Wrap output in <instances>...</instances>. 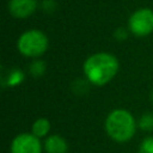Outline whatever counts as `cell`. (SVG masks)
<instances>
[{
    "mask_svg": "<svg viewBox=\"0 0 153 153\" xmlns=\"http://www.w3.org/2000/svg\"><path fill=\"white\" fill-rule=\"evenodd\" d=\"M120 62L115 55L106 51H99L90 55L82 65L85 79L94 86L109 84L118 73Z\"/></svg>",
    "mask_w": 153,
    "mask_h": 153,
    "instance_id": "obj_1",
    "label": "cell"
},
{
    "mask_svg": "<svg viewBox=\"0 0 153 153\" xmlns=\"http://www.w3.org/2000/svg\"><path fill=\"white\" fill-rule=\"evenodd\" d=\"M104 128L110 139L116 142H128L136 133L137 123L130 111L126 109H114L105 118Z\"/></svg>",
    "mask_w": 153,
    "mask_h": 153,
    "instance_id": "obj_2",
    "label": "cell"
},
{
    "mask_svg": "<svg viewBox=\"0 0 153 153\" xmlns=\"http://www.w3.org/2000/svg\"><path fill=\"white\" fill-rule=\"evenodd\" d=\"M48 48L49 38L38 29L26 30L17 39V49L25 57L38 59L48 50Z\"/></svg>",
    "mask_w": 153,
    "mask_h": 153,
    "instance_id": "obj_3",
    "label": "cell"
},
{
    "mask_svg": "<svg viewBox=\"0 0 153 153\" xmlns=\"http://www.w3.org/2000/svg\"><path fill=\"white\" fill-rule=\"evenodd\" d=\"M128 30L136 37H146L153 32V10L143 7L133 12L128 19Z\"/></svg>",
    "mask_w": 153,
    "mask_h": 153,
    "instance_id": "obj_4",
    "label": "cell"
},
{
    "mask_svg": "<svg viewBox=\"0 0 153 153\" xmlns=\"http://www.w3.org/2000/svg\"><path fill=\"white\" fill-rule=\"evenodd\" d=\"M43 145L32 133H20L11 142V153H42Z\"/></svg>",
    "mask_w": 153,
    "mask_h": 153,
    "instance_id": "obj_5",
    "label": "cell"
},
{
    "mask_svg": "<svg viewBox=\"0 0 153 153\" xmlns=\"http://www.w3.org/2000/svg\"><path fill=\"white\" fill-rule=\"evenodd\" d=\"M37 0H8L7 4L10 14L17 19L29 18L37 10Z\"/></svg>",
    "mask_w": 153,
    "mask_h": 153,
    "instance_id": "obj_6",
    "label": "cell"
},
{
    "mask_svg": "<svg viewBox=\"0 0 153 153\" xmlns=\"http://www.w3.org/2000/svg\"><path fill=\"white\" fill-rule=\"evenodd\" d=\"M43 149L45 153H67L68 143L63 136L53 134L45 137L43 143Z\"/></svg>",
    "mask_w": 153,
    "mask_h": 153,
    "instance_id": "obj_7",
    "label": "cell"
},
{
    "mask_svg": "<svg viewBox=\"0 0 153 153\" xmlns=\"http://www.w3.org/2000/svg\"><path fill=\"white\" fill-rule=\"evenodd\" d=\"M25 80V73L19 68H12L2 75V86L16 87Z\"/></svg>",
    "mask_w": 153,
    "mask_h": 153,
    "instance_id": "obj_8",
    "label": "cell"
},
{
    "mask_svg": "<svg viewBox=\"0 0 153 153\" xmlns=\"http://www.w3.org/2000/svg\"><path fill=\"white\" fill-rule=\"evenodd\" d=\"M50 131V122L48 118L45 117H39L37 120H35V122L32 123L31 127V133L37 136L38 139L42 137H47L48 134Z\"/></svg>",
    "mask_w": 153,
    "mask_h": 153,
    "instance_id": "obj_9",
    "label": "cell"
},
{
    "mask_svg": "<svg viewBox=\"0 0 153 153\" xmlns=\"http://www.w3.org/2000/svg\"><path fill=\"white\" fill-rule=\"evenodd\" d=\"M45 69H47L45 62H44L43 60H39V59L33 60V61L30 63V66H29V72H30V74H31L32 76H35V78L42 76V75L44 74Z\"/></svg>",
    "mask_w": 153,
    "mask_h": 153,
    "instance_id": "obj_10",
    "label": "cell"
},
{
    "mask_svg": "<svg viewBox=\"0 0 153 153\" xmlns=\"http://www.w3.org/2000/svg\"><path fill=\"white\" fill-rule=\"evenodd\" d=\"M137 127L143 131H152L153 130V114L146 112L140 116L137 120Z\"/></svg>",
    "mask_w": 153,
    "mask_h": 153,
    "instance_id": "obj_11",
    "label": "cell"
},
{
    "mask_svg": "<svg viewBox=\"0 0 153 153\" xmlns=\"http://www.w3.org/2000/svg\"><path fill=\"white\" fill-rule=\"evenodd\" d=\"M139 153H153V136H147L141 141Z\"/></svg>",
    "mask_w": 153,
    "mask_h": 153,
    "instance_id": "obj_12",
    "label": "cell"
},
{
    "mask_svg": "<svg viewBox=\"0 0 153 153\" xmlns=\"http://www.w3.org/2000/svg\"><path fill=\"white\" fill-rule=\"evenodd\" d=\"M88 85L90 82L86 80V79H79V80H75L73 82V91L75 93H85L87 92L88 90Z\"/></svg>",
    "mask_w": 153,
    "mask_h": 153,
    "instance_id": "obj_13",
    "label": "cell"
},
{
    "mask_svg": "<svg viewBox=\"0 0 153 153\" xmlns=\"http://www.w3.org/2000/svg\"><path fill=\"white\" fill-rule=\"evenodd\" d=\"M129 30L128 29H126V27H117L116 30H115V32H114V37L117 39V41H120V42H122V41H124V39H127L128 38V36H129Z\"/></svg>",
    "mask_w": 153,
    "mask_h": 153,
    "instance_id": "obj_14",
    "label": "cell"
},
{
    "mask_svg": "<svg viewBox=\"0 0 153 153\" xmlns=\"http://www.w3.org/2000/svg\"><path fill=\"white\" fill-rule=\"evenodd\" d=\"M41 7L44 12L47 13H51L55 11L56 8V1L55 0H42L41 2Z\"/></svg>",
    "mask_w": 153,
    "mask_h": 153,
    "instance_id": "obj_15",
    "label": "cell"
},
{
    "mask_svg": "<svg viewBox=\"0 0 153 153\" xmlns=\"http://www.w3.org/2000/svg\"><path fill=\"white\" fill-rule=\"evenodd\" d=\"M151 102H152V105H153V91H152V93H151Z\"/></svg>",
    "mask_w": 153,
    "mask_h": 153,
    "instance_id": "obj_16",
    "label": "cell"
}]
</instances>
